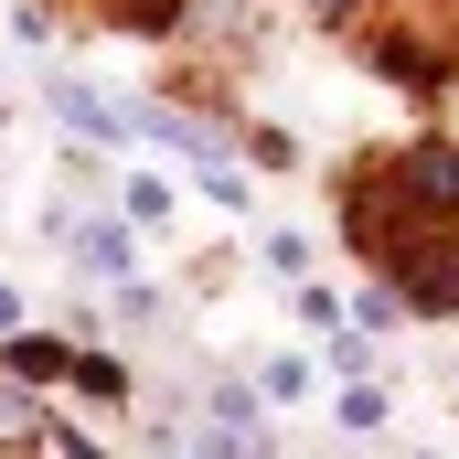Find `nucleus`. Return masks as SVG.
<instances>
[{"instance_id":"f257e3e1","label":"nucleus","mask_w":459,"mask_h":459,"mask_svg":"<svg viewBox=\"0 0 459 459\" xmlns=\"http://www.w3.org/2000/svg\"><path fill=\"white\" fill-rule=\"evenodd\" d=\"M193 438H204V449H235V459H267V449H278V428H267V395H256V385H214Z\"/></svg>"},{"instance_id":"f03ea898","label":"nucleus","mask_w":459,"mask_h":459,"mask_svg":"<svg viewBox=\"0 0 459 459\" xmlns=\"http://www.w3.org/2000/svg\"><path fill=\"white\" fill-rule=\"evenodd\" d=\"M363 65H374V75H395V86H417V97H438V86L459 75L428 32H374V43H363Z\"/></svg>"},{"instance_id":"7ed1b4c3","label":"nucleus","mask_w":459,"mask_h":459,"mask_svg":"<svg viewBox=\"0 0 459 459\" xmlns=\"http://www.w3.org/2000/svg\"><path fill=\"white\" fill-rule=\"evenodd\" d=\"M43 108L65 117L75 139H97V150H117V139H128V128H117V97H97L86 75H43Z\"/></svg>"},{"instance_id":"20e7f679","label":"nucleus","mask_w":459,"mask_h":459,"mask_svg":"<svg viewBox=\"0 0 459 459\" xmlns=\"http://www.w3.org/2000/svg\"><path fill=\"white\" fill-rule=\"evenodd\" d=\"M75 267H86V278H128V267H139V214H97V225H75Z\"/></svg>"},{"instance_id":"39448f33","label":"nucleus","mask_w":459,"mask_h":459,"mask_svg":"<svg viewBox=\"0 0 459 459\" xmlns=\"http://www.w3.org/2000/svg\"><path fill=\"white\" fill-rule=\"evenodd\" d=\"M0 363H11L22 385H65V363H75V352L54 342V332H0Z\"/></svg>"},{"instance_id":"423d86ee","label":"nucleus","mask_w":459,"mask_h":459,"mask_svg":"<svg viewBox=\"0 0 459 459\" xmlns=\"http://www.w3.org/2000/svg\"><path fill=\"white\" fill-rule=\"evenodd\" d=\"M97 11H108L117 32H182L193 22V0H97Z\"/></svg>"},{"instance_id":"0eeeda50","label":"nucleus","mask_w":459,"mask_h":459,"mask_svg":"<svg viewBox=\"0 0 459 459\" xmlns=\"http://www.w3.org/2000/svg\"><path fill=\"white\" fill-rule=\"evenodd\" d=\"M65 385H75V395H97V406H128V363H108V352H75V363H65Z\"/></svg>"},{"instance_id":"6e6552de","label":"nucleus","mask_w":459,"mask_h":459,"mask_svg":"<svg viewBox=\"0 0 459 459\" xmlns=\"http://www.w3.org/2000/svg\"><path fill=\"white\" fill-rule=\"evenodd\" d=\"M32 428H43V406H32V385H22V374L0 363V449H22Z\"/></svg>"},{"instance_id":"1a4fd4ad","label":"nucleus","mask_w":459,"mask_h":459,"mask_svg":"<svg viewBox=\"0 0 459 459\" xmlns=\"http://www.w3.org/2000/svg\"><path fill=\"white\" fill-rule=\"evenodd\" d=\"M385 417H395V406H385V385H363V374H352V385H342V438H374Z\"/></svg>"},{"instance_id":"9d476101","label":"nucleus","mask_w":459,"mask_h":459,"mask_svg":"<svg viewBox=\"0 0 459 459\" xmlns=\"http://www.w3.org/2000/svg\"><path fill=\"white\" fill-rule=\"evenodd\" d=\"M395 321H406V299H395V278H374V289L352 299V332H374V342H385Z\"/></svg>"},{"instance_id":"9b49d317","label":"nucleus","mask_w":459,"mask_h":459,"mask_svg":"<svg viewBox=\"0 0 459 459\" xmlns=\"http://www.w3.org/2000/svg\"><path fill=\"white\" fill-rule=\"evenodd\" d=\"M256 395H267V406H299V395H310V363H299V352H278V363L256 374Z\"/></svg>"},{"instance_id":"f8f14e48","label":"nucleus","mask_w":459,"mask_h":459,"mask_svg":"<svg viewBox=\"0 0 459 459\" xmlns=\"http://www.w3.org/2000/svg\"><path fill=\"white\" fill-rule=\"evenodd\" d=\"M117 214H139V225H160V214H171V193H160V182H139V171H128V182H117Z\"/></svg>"},{"instance_id":"ddd939ff","label":"nucleus","mask_w":459,"mask_h":459,"mask_svg":"<svg viewBox=\"0 0 459 459\" xmlns=\"http://www.w3.org/2000/svg\"><path fill=\"white\" fill-rule=\"evenodd\" d=\"M246 160H267V171H289V160H299V139H289V128H246Z\"/></svg>"},{"instance_id":"4468645a","label":"nucleus","mask_w":459,"mask_h":459,"mask_svg":"<svg viewBox=\"0 0 459 459\" xmlns=\"http://www.w3.org/2000/svg\"><path fill=\"white\" fill-rule=\"evenodd\" d=\"M374 363V332H332V374H363Z\"/></svg>"},{"instance_id":"2eb2a0df","label":"nucleus","mask_w":459,"mask_h":459,"mask_svg":"<svg viewBox=\"0 0 459 459\" xmlns=\"http://www.w3.org/2000/svg\"><path fill=\"white\" fill-rule=\"evenodd\" d=\"M310 11H321V22H352V11H363V0H310Z\"/></svg>"},{"instance_id":"dca6fc26","label":"nucleus","mask_w":459,"mask_h":459,"mask_svg":"<svg viewBox=\"0 0 459 459\" xmlns=\"http://www.w3.org/2000/svg\"><path fill=\"white\" fill-rule=\"evenodd\" d=\"M0 332H22V299H11V289H0Z\"/></svg>"}]
</instances>
